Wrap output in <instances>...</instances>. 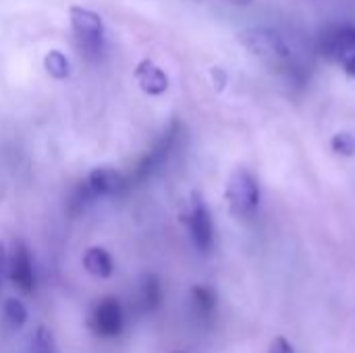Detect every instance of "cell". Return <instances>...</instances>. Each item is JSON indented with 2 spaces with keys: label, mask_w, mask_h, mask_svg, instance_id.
<instances>
[{
  "label": "cell",
  "mask_w": 355,
  "mask_h": 353,
  "mask_svg": "<svg viewBox=\"0 0 355 353\" xmlns=\"http://www.w3.org/2000/svg\"><path fill=\"white\" fill-rule=\"evenodd\" d=\"M87 185L92 187V191L98 198L100 196H114V193H121V191L129 189L127 177L121 175L112 166H98V169H94L89 173V177H87Z\"/></svg>",
  "instance_id": "9"
},
{
  "label": "cell",
  "mask_w": 355,
  "mask_h": 353,
  "mask_svg": "<svg viewBox=\"0 0 355 353\" xmlns=\"http://www.w3.org/2000/svg\"><path fill=\"white\" fill-rule=\"evenodd\" d=\"M141 300H144L146 310H150V312L156 310V308H160V304H162V287H160V281L156 277H148L144 281Z\"/></svg>",
  "instance_id": "13"
},
{
  "label": "cell",
  "mask_w": 355,
  "mask_h": 353,
  "mask_svg": "<svg viewBox=\"0 0 355 353\" xmlns=\"http://www.w3.org/2000/svg\"><path fill=\"white\" fill-rule=\"evenodd\" d=\"M46 71L54 77V79H64L69 75V60L60 50H52L46 58H44Z\"/></svg>",
  "instance_id": "14"
},
{
  "label": "cell",
  "mask_w": 355,
  "mask_h": 353,
  "mask_svg": "<svg viewBox=\"0 0 355 353\" xmlns=\"http://www.w3.org/2000/svg\"><path fill=\"white\" fill-rule=\"evenodd\" d=\"M268 353H295V350L285 337H277V339H272Z\"/></svg>",
  "instance_id": "17"
},
{
  "label": "cell",
  "mask_w": 355,
  "mask_h": 353,
  "mask_svg": "<svg viewBox=\"0 0 355 353\" xmlns=\"http://www.w3.org/2000/svg\"><path fill=\"white\" fill-rule=\"evenodd\" d=\"M324 52L355 77V27H341L322 42Z\"/></svg>",
  "instance_id": "5"
},
{
  "label": "cell",
  "mask_w": 355,
  "mask_h": 353,
  "mask_svg": "<svg viewBox=\"0 0 355 353\" xmlns=\"http://www.w3.org/2000/svg\"><path fill=\"white\" fill-rule=\"evenodd\" d=\"M187 225H189V233H191L196 248L200 252H208L214 243V225H212V216H210L208 208L204 206V202L200 198H196L191 204Z\"/></svg>",
  "instance_id": "6"
},
{
  "label": "cell",
  "mask_w": 355,
  "mask_h": 353,
  "mask_svg": "<svg viewBox=\"0 0 355 353\" xmlns=\"http://www.w3.org/2000/svg\"><path fill=\"white\" fill-rule=\"evenodd\" d=\"M225 2H231V4H248L252 0H225Z\"/></svg>",
  "instance_id": "19"
},
{
  "label": "cell",
  "mask_w": 355,
  "mask_h": 353,
  "mask_svg": "<svg viewBox=\"0 0 355 353\" xmlns=\"http://www.w3.org/2000/svg\"><path fill=\"white\" fill-rule=\"evenodd\" d=\"M227 198H229L231 210L237 216H241V218L252 216L260 204V187H258V181L254 179V175L248 173L245 169L235 171L229 181V187H227Z\"/></svg>",
  "instance_id": "4"
},
{
  "label": "cell",
  "mask_w": 355,
  "mask_h": 353,
  "mask_svg": "<svg viewBox=\"0 0 355 353\" xmlns=\"http://www.w3.org/2000/svg\"><path fill=\"white\" fill-rule=\"evenodd\" d=\"M239 42L258 58L266 60L270 67L289 69L293 67V50L285 37L266 27H250L239 33Z\"/></svg>",
  "instance_id": "1"
},
{
  "label": "cell",
  "mask_w": 355,
  "mask_h": 353,
  "mask_svg": "<svg viewBox=\"0 0 355 353\" xmlns=\"http://www.w3.org/2000/svg\"><path fill=\"white\" fill-rule=\"evenodd\" d=\"M135 77H137L141 89L146 94H150V96H158V94L166 92V87H168V77L162 73V69H158L150 60L139 62V67L135 71Z\"/></svg>",
  "instance_id": "10"
},
{
  "label": "cell",
  "mask_w": 355,
  "mask_h": 353,
  "mask_svg": "<svg viewBox=\"0 0 355 353\" xmlns=\"http://www.w3.org/2000/svg\"><path fill=\"white\" fill-rule=\"evenodd\" d=\"M4 318L10 327H23L27 322V308L23 306V302L10 298L4 302Z\"/></svg>",
  "instance_id": "15"
},
{
  "label": "cell",
  "mask_w": 355,
  "mask_h": 353,
  "mask_svg": "<svg viewBox=\"0 0 355 353\" xmlns=\"http://www.w3.org/2000/svg\"><path fill=\"white\" fill-rule=\"evenodd\" d=\"M181 137V123L179 121H173V125L162 133V137L152 146V150L137 162V166L133 169V173L127 177V185L133 187V185H139L144 181H148L154 173H158L166 160L171 158L173 150L177 148V141Z\"/></svg>",
  "instance_id": "2"
},
{
  "label": "cell",
  "mask_w": 355,
  "mask_h": 353,
  "mask_svg": "<svg viewBox=\"0 0 355 353\" xmlns=\"http://www.w3.org/2000/svg\"><path fill=\"white\" fill-rule=\"evenodd\" d=\"M83 266L89 275L94 277H100V279H108L114 270V264H112V258L106 250L102 248H89L85 254H83Z\"/></svg>",
  "instance_id": "11"
},
{
  "label": "cell",
  "mask_w": 355,
  "mask_h": 353,
  "mask_svg": "<svg viewBox=\"0 0 355 353\" xmlns=\"http://www.w3.org/2000/svg\"><path fill=\"white\" fill-rule=\"evenodd\" d=\"M335 148H339V150L345 152V154H352L355 150V139L352 135H347V133H339V135L335 137Z\"/></svg>",
  "instance_id": "16"
},
{
  "label": "cell",
  "mask_w": 355,
  "mask_h": 353,
  "mask_svg": "<svg viewBox=\"0 0 355 353\" xmlns=\"http://www.w3.org/2000/svg\"><path fill=\"white\" fill-rule=\"evenodd\" d=\"M191 298H193V306H196V310L200 314L208 316V314L214 312V308H216V293H214V289H210L206 285H196L191 289Z\"/></svg>",
  "instance_id": "12"
},
{
  "label": "cell",
  "mask_w": 355,
  "mask_h": 353,
  "mask_svg": "<svg viewBox=\"0 0 355 353\" xmlns=\"http://www.w3.org/2000/svg\"><path fill=\"white\" fill-rule=\"evenodd\" d=\"M10 281L15 287H19L23 293H31L35 287V275H33V262L31 254L25 248V243H15L12 256H10Z\"/></svg>",
  "instance_id": "7"
},
{
  "label": "cell",
  "mask_w": 355,
  "mask_h": 353,
  "mask_svg": "<svg viewBox=\"0 0 355 353\" xmlns=\"http://www.w3.org/2000/svg\"><path fill=\"white\" fill-rule=\"evenodd\" d=\"M2 266H4V246L0 243V275H2Z\"/></svg>",
  "instance_id": "18"
},
{
  "label": "cell",
  "mask_w": 355,
  "mask_h": 353,
  "mask_svg": "<svg viewBox=\"0 0 355 353\" xmlns=\"http://www.w3.org/2000/svg\"><path fill=\"white\" fill-rule=\"evenodd\" d=\"M94 329L102 337H116L123 329V310L121 304L112 298L100 302L94 312Z\"/></svg>",
  "instance_id": "8"
},
{
  "label": "cell",
  "mask_w": 355,
  "mask_h": 353,
  "mask_svg": "<svg viewBox=\"0 0 355 353\" xmlns=\"http://www.w3.org/2000/svg\"><path fill=\"white\" fill-rule=\"evenodd\" d=\"M71 25L79 42V48L89 56H98L102 50V42H104V25H102L100 15L83 6H73Z\"/></svg>",
  "instance_id": "3"
}]
</instances>
